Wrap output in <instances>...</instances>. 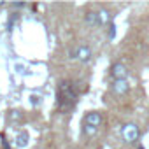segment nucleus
Listing matches in <instances>:
<instances>
[{"instance_id": "nucleus-1", "label": "nucleus", "mask_w": 149, "mask_h": 149, "mask_svg": "<svg viewBox=\"0 0 149 149\" xmlns=\"http://www.w3.org/2000/svg\"><path fill=\"white\" fill-rule=\"evenodd\" d=\"M77 86L72 81H61L58 84V93H56V100H58V107L60 111H68L76 105L77 102Z\"/></svg>"}, {"instance_id": "nucleus-2", "label": "nucleus", "mask_w": 149, "mask_h": 149, "mask_svg": "<svg viewBox=\"0 0 149 149\" xmlns=\"http://www.w3.org/2000/svg\"><path fill=\"white\" fill-rule=\"evenodd\" d=\"M68 54H70V60H77V61H81V63H90L91 58H93V51H91V47L86 46V44L76 46L74 49H70Z\"/></svg>"}, {"instance_id": "nucleus-3", "label": "nucleus", "mask_w": 149, "mask_h": 149, "mask_svg": "<svg viewBox=\"0 0 149 149\" xmlns=\"http://www.w3.org/2000/svg\"><path fill=\"white\" fill-rule=\"evenodd\" d=\"M121 139L126 144H137L140 139V130L135 123H125L121 126Z\"/></svg>"}, {"instance_id": "nucleus-4", "label": "nucleus", "mask_w": 149, "mask_h": 149, "mask_svg": "<svg viewBox=\"0 0 149 149\" xmlns=\"http://www.w3.org/2000/svg\"><path fill=\"white\" fill-rule=\"evenodd\" d=\"M109 74H111V77L112 81H121V79H128V67L121 61H116L111 65L109 68Z\"/></svg>"}, {"instance_id": "nucleus-5", "label": "nucleus", "mask_w": 149, "mask_h": 149, "mask_svg": "<svg viewBox=\"0 0 149 149\" xmlns=\"http://www.w3.org/2000/svg\"><path fill=\"white\" fill-rule=\"evenodd\" d=\"M104 123V118L98 111H90L86 112L84 119H83V125H88V126H93V128H100Z\"/></svg>"}, {"instance_id": "nucleus-6", "label": "nucleus", "mask_w": 149, "mask_h": 149, "mask_svg": "<svg viewBox=\"0 0 149 149\" xmlns=\"http://www.w3.org/2000/svg\"><path fill=\"white\" fill-rule=\"evenodd\" d=\"M98 14V26H111L112 25V18H114V13L107 7H100L97 11Z\"/></svg>"}, {"instance_id": "nucleus-7", "label": "nucleus", "mask_w": 149, "mask_h": 149, "mask_svg": "<svg viewBox=\"0 0 149 149\" xmlns=\"http://www.w3.org/2000/svg\"><path fill=\"white\" fill-rule=\"evenodd\" d=\"M111 90H112V93H114V95H118V97H125V95L130 91V83H128V79L112 81Z\"/></svg>"}, {"instance_id": "nucleus-8", "label": "nucleus", "mask_w": 149, "mask_h": 149, "mask_svg": "<svg viewBox=\"0 0 149 149\" xmlns=\"http://www.w3.org/2000/svg\"><path fill=\"white\" fill-rule=\"evenodd\" d=\"M28 142H30V135H28V132H19V133L16 135V139H14V146L19 147V149L26 147Z\"/></svg>"}, {"instance_id": "nucleus-9", "label": "nucleus", "mask_w": 149, "mask_h": 149, "mask_svg": "<svg viewBox=\"0 0 149 149\" xmlns=\"http://www.w3.org/2000/svg\"><path fill=\"white\" fill-rule=\"evenodd\" d=\"M84 21H86L88 26L97 28V26H98V14H97V11H86V14H84Z\"/></svg>"}, {"instance_id": "nucleus-10", "label": "nucleus", "mask_w": 149, "mask_h": 149, "mask_svg": "<svg viewBox=\"0 0 149 149\" xmlns=\"http://www.w3.org/2000/svg\"><path fill=\"white\" fill-rule=\"evenodd\" d=\"M97 132H98V128H93V126H88V125H83V135H86L88 139H91V137H95V135H97Z\"/></svg>"}, {"instance_id": "nucleus-11", "label": "nucleus", "mask_w": 149, "mask_h": 149, "mask_svg": "<svg viewBox=\"0 0 149 149\" xmlns=\"http://www.w3.org/2000/svg\"><path fill=\"white\" fill-rule=\"evenodd\" d=\"M7 118H9V121H19V119H23V112L14 109V111H9V116Z\"/></svg>"}, {"instance_id": "nucleus-12", "label": "nucleus", "mask_w": 149, "mask_h": 149, "mask_svg": "<svg viewBox=\"0 0 149 149\" xmlns=\"http://www.w3.org/2000/svg\"><path fill=\"white\" fill-rule=\"evenodd\" d=\"M114 37H116V25L112 23V25L107 28V39H109V40H114Z\"/></svg>"}, {"instance_id": "nucleus-13", "label": "nucleus", "mask_w": 149, "mask_h": 149, "mask_svg": "<svg viewBox=\"0 0 149 149\" xmlns=\"http://www.w3.org/2000/svg\"><path fill=\"white\" fill-rule=\"evenodd\" d=\"M11 7H14V9H25V7H26V4H25V2H13V4H11Z\"/></svg>"}, {"instance_id": "nucleus-14", "label": "nucleus", "mask_w": 149, "mask_h": 149, "mask_svg": "<svg viewBox=\"0 0 149 149\" xmlns=\"http://www.w3.org/2000/svg\"><path fill=\"white\" fill-rule=\"evenodd\" d=\"M30 98H32V100H30V102H32V104H33V105H35V104H37V105H39V104H40V97H35V95H32V97H30Z\"/></svg>"}, {"instance_id": "nucleus-15", "label": "nucleus", "mask_w": 149, "mask_h": 149, "mask_svg": "<svg viewBox=\"0 0 149 149\" xmlns=\"http://www.w3.org/2000/svg\"><path fill=\"white\" fill-rule=\"evenodd\" d=\"M137 149H144V147H142V146H139V147H137Z\"/></svg>"}]
</instances>
